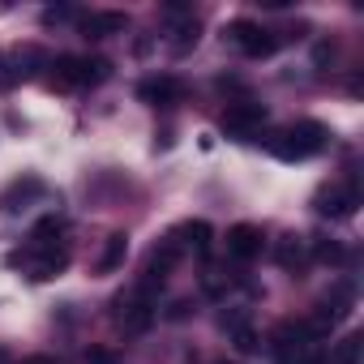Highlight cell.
<instances>
[{
    "label": "cell",
    "instance_id": "1",
    "mask_svg": "<svg viewBox=\"0 0 364 364\" xmlns=\"http://www.w3.org/2000/svg\"><path fill=\"white\" fill-rule=\"evenodd\" d=\"M321 343H326V338H317L304 317H300V321H283V326L270 334V347H274L279 364H330V355H326Z\"/></svg>",
    "mask_w": 364,
    "mask_h": 364
},
{
    "label": "cell",
    "instance_id": "2",
    "mask_svg": "<svg viewBox=\"0 0 364 364\" xmlns=\"http://www.w3.org/2000/svg\"><path fill=\"white\" fill-rule=\"evenodd\" d=\"M326 124H317V120H300V124H291L279 141H274V154L279 159H287V163H296V159H313L321 146H326Z\"/></svg>",
    "mask_w": 364,
    "mask_h": 364
},
{
    "label": "cell",
    "instance_id": "3",
    "mask_svg": "<svg viewBox=\"0 0 364 364\" xmlns=\"http://www.w3.org/2000/svg\"><path fill=\"white\" fill-rule=\"evenodd\" d=\"M223 39H232V48H240V52H245V56H253V60H257V56H270V52L279 48V39H274L266 26L245 22V18H240V22H232V26L223 31Z\"/></svg>",
    "mask_w": 364,
    "mask_h": 364
},
{
    "label": "cell",
    "instance_id": "4",
    "mask_svg": "<svg viewBox=\"0 0 364 364\" xmlns=\"http://www.w3.org/2000/svg\"><path fill=\"white\" fill-rule=\"evenodd\" d=\"M150 321H154V300H150V296L129 291V296L116 300V326H120L124 334H146Z\"/></svg>",
    "mask_w": 364,
    "mask_h": 364
},
{
    "label": "cell",
    "instance_id": "5",
    "mask_svg": "<svg viewBox=\"0 0 364 364\" xmlns=\"http://www.w3.org/2000/svg\"><path fill=\"white\" fill-rule=\"evenodd\" d=\"M266 124V107L262 103H232L223 116V133L236 141H253V133Z\"/></svg>",
    "mask_w": 364,
    "mask_h": 364
},
{
    "label": "cell",
    "instance_id": "6",
    "mask_svg": "<svg viewBox=\"0 0 364 364\" xmlns=\"http://www.w3.org/2000/svg\"><path fill=\"white\" fill-rule=\"evenodd\" d=\"M313 206H317V215L351 219L355 206H360V193H355V185H330V189H321V193L313 198Z\"/></svg>",
    "mask_w": 364,
    "mask_h": 364
},
{
    "label": "cell",
    "instance_id": "7",
    "mask_svg": "<svg viewBox=\"0 0 364 364\" xmlns=\"http://www.w3.org/2000/svg\"><path fill=\"white\" fill-rule=\"evenodd\" d=\"M137 99L154 103V107H171V103L185 99V82H180V77H146L137 86Z\"/></svg>",
    "mask_w": 364,
    "mask_h": 364
},
{
    "label": "cell",
    "instance_id": "8",
    "mask_svg": "<svg viewBox=\"0 0 364 364\" xmlns=\"http://www.w3.org/2000/svg\"><path fill=\"white\" fill-rule=\"evenodd\" d=\"M262 245H266V236H262L257 223H236V228L228 232V253H232L236 262H253V257L262 253Z\"/></svg>",
    "mask_w": 364,
    "mask_h": 364
},
{
    "label": "cell",
    "instance_id": "9",
    "mask_svg": "<svg viewBox=\"0 0 364 364\" xmlns=\"http://www.w3.org/2000/svg\"><path fill=\"white\" fill-rule=\"evenodd\" d=\"M35 198H43V180H39V176H22V180H14V185L0 193V210H5V215H18V210H26Z\"/></svg>",
    "mask_w": 364,
    "mask_h": 364
},
{
    "label": "cell",
    "instance_id": "10",
    "mask_svg": "<svg viewBox=\"0 0 364 364\" xmlns=\"http://www.w3.org/2000/svg\"><path fill=\"white\" fill-rule=\"evenodd\" d=\"M219 321H223L228 338L236 343V351H257V347H262V343H257V330H253V321H249L245 309H232V313H223Z\"/></svg>",
    "mask_w": 364,
    "mask_h": 364
},
{
    "label": "cell",
    "instance_id": "11",
    "mask_svg": "<svg viewBox=\"0 0 364 364\" xmlns=\"http://www.w3.org/2000/svg\"><path fill=\"white\" fill-rule=\"evenodd\" d=\"M171 240H176L180 249L189 245L193 253H202V257H206V253H210V223H206V219H189V223H180V232H176Z\"/></svg>",
    "mask_w": 364,
    "mask_h": 364
},
{
    "label": "cell",
    "instance_id": "12",
    "mask_svg": "<svg viewBox=\"0 0 364 364\" xmlns=\"http://www.w3.org/2000/svg\"><path fill=\"white\" fill-rule=\"evenodd\" d=\"M129 26V18L124 14H90V18H82V35L86 39H107V35H120Z\"/></svg>",
    "mask_w": 364,
    "mask_h": 364
},
{
    "label": "cell",
    "instance_id": "13",
    "mask_svg": "<svg viewBox=\"0 0 364 364\" xmlns=\"http://www.w3.org/2000/svg\"><path fill=\"white\" fill-rule=\"evenodd\" d=\"M48 69H52V86H60V90L82 86V56H56Z\"/></svg>",
    "mask_w": 364,
    "mask_h": 364
},
{
    "label": "cell",
    "instance_id": "14",
    "mask_svg": "<svg viewBox=\"0 0 364 364\" xmlns=\"http://www.w3.org/2000/svg\"><path fill=\"white\" fill-rule=\"evenodd\" d=\"M124 257H129V236H124V232H112V236H107V245H103L99 270H103V274H112V270H120V266H124Z\"/></svg>",
    "mask_w": 364,
    "mask_h": 364
},
{
    "label": "cell",
    "instance_id": "15",
    "mask_svg": "<svg viewBox=\"0 0 364 364\" xmlns=\"http://www.w3.org/2000/svg\"><path fill=\"white\" fill-rule=\"evenodd\" d=\"M60 236H65V219H56V215H48V219H39V223H35V232H31V249H48V245H65Z\"/></svg>",
    "mask_w": 364,
    "mask_h": 364
},
{
    "label": "cell",
    "instance_id": "16",
    "mask_svg": "<svg viewBox=\"0 0 364 364\" xmlns=\"http://www.w3.org/2000/svg\"><path fill=\"white\" fill-rule=\"evenodd\" d=\"M274 262H279L283 270H300V266H304V240H300V236H283L279 249H274Z\"/></svg>",
    "mask_w": 364,
    "mask_h": 364
},
{
    "label": "cell",
    "instance_id": "17",
    "mask_svg": "<svg viewBox=\"0 0 364 364\" xmlns=\"http://www.w3.org/2000/svg\"><path fill=\"white\" fill-rule=\"evenodd\" d=\"M198 39H202V26H198V18H185L176 31H171V48L176 52H189V48H198Z\"/></svg>",
    "mask_w": 364,
    "mask_h": 364
},
{
    "label": "cell",
    "instance_id": "18",
    "mask_svg": "<svg viewBox=\"0 0 364 364\" xmlns=\"http://www.w3.org/2000/svg\"><path fill=\"white\" fill-rule=\"evenodd\" d=\"M112 77V60L103 56H82V86H99Z\"/></svg>",
    "mask_w": 364,
    "mask_h": 364
},
{
    "label": "cell",
    "instance_id": "19",
    "mask_svg": "<svg viewBox=\"0 0 364 364\" xmlns=\"http://www.w3.org/2000/svg\"><path fill=\"white\" fill-rule=\"evenodd\" d=\"M360 347H364V338L360 334H347L334 351H326L330 355V364H360Z\"/></svg>",
    "mask_w": 364,
    "mask_h": 364
},
{
    "label": "cell",
    "instance_id": "20",
    "mask_svg": "<svg viewBox=\"0 0 364 364\" xmlns=\"http://www.w3.org/2000/svg\"><path fill=\"white\" fill-rule=\"evenodd\" d=\"M313 257L326 262V266H334V262H343V245L338 240H326V236H313Z\"/></svg>",
    "mask_w": 364,
    "mask_h": 364
},
{
    "label": "cell",
    "instance_id": "21",
    "mask_svg": "<svg viewBox=\"0 0 364 364\" xmlns=\"http://www.w3.org/2000/svg\"><path fill=\"white\" fill-rule=\"evenodd\" d=\"M86 364H120V355L112 347H90L86 351Z\"/></svg>",
    "mask_w": 364,
    "mask_h": 364
},
{
    "label": "cell",
    "instance_id": "22",
    "mask_svg": "<svg viewBox=\"0 0 364 364\" xmlns=\"http://www.w3.org/2000/svg\"><path fill=\"white\" fill-rule=\"evenodd\" d=\"M69 18H73V9H65V5H60V9H48V14H43V26H56V22H69Z\"/></svg>",
    "mask_w": 364,
    "mask_h": 364
},
{
    "label": "cell",
    "instance_id": "23",
    "mask_svg": "<svg viewBox=\"0 0 364 364\" xmlns=\"http://www.w3.org/2000/svg\"><path fill=\"white\" fill-rule=\"evenodd\" d=\"M22 364H52L48 355H31V360H22Z\"/></svg>",
    "mask_w": 364,
    "mask_h": 364
},
{
    "label": "cell",
    "instance_id": "24",
    "mask_svg": "<svg viewBox=\"0 0 364 364\" xmlns=\"http://www.w3.org/2000/svg\"><path fill=\"white\" fill-rule=\"evenodd\" d=\"M219 364H228V360H219Z\"/></svg>",
    "mask_w": 364,
    "mask_h": 364
}]
</instances>
